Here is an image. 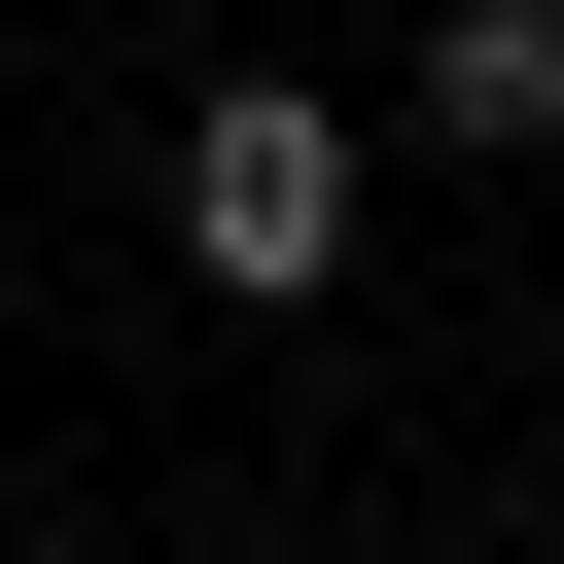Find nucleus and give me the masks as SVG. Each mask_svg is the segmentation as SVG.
<instances>
[{
  "label": "nucleus",
  "mask_w": 564,
  "mask_h": 564,
  "mask_svg": "<svg viewBox=\"0 0 564 564\" xmlns=\"http://www.w3.org/2000/svg\"><path fill=\"white\" fill-rule=\"evenodd\" d=\"M176 282H247V317H317V282H352V106H282V70H212V106H176Z\"/></svg>",
  "instance_id": "nucleus-1"
},
{
  "label": "nucleus",
  "mask_w": 564,
  "mask_h": 564,
  "mask_svg": "<svg viewBox=\"0 0 564 564\" xmlns=\"http://www.w3.org/2000/svg\"><path fill=\"white\" fill-rule=\"evenodd\" d=\"M423 141L529 176V141H564V0H423Z\"/></svg>",
  "instance_id": "nucleus-2"
}]
</instances>
